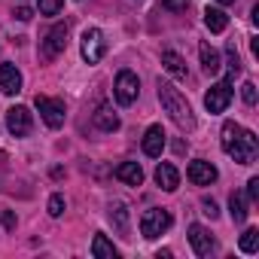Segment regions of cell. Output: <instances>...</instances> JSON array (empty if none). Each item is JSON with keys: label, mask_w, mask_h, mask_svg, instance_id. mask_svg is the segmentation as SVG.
Segmentation results:
<instances>
[{"label": "cell", "mask_w": 259, "mask_h": 259, "mask_svg": "<svg viewBox=\"0 0 259 259\" xmlns=\"http://www.w3.org/2000/svg\"><path fill=\"white\" fill-rule=\"evenodd\" d=\"M61 7H64V0H40V13L43 16H58Z\"/></svg>", "instance_id": "cell-25"}, {"label": "cell", "mask_w": 259, "mask_h": 259, "mask_svg": "<svg viewBox=\"0 0 259 259\" xmlns=\"http://www.w3.org/2000/svg\"><path fill=\"white\" fill-rule=\"evenodd\" d=\"M217 4H223V7H229V4H235V0H217Z\"/></svg>", "instance_id": "cell-33"}, {"label": "cell", "mask_w": 259, "mask_h": 259, "mask_svg": "<svg viewBox=\"0 0 259 259\" xmlns=\"http://www.w3.org/2000/svg\"><path fill=\"white\" fill-rule=\"evenodd\" d=\"M0 220H4V226H7V229H13V226H16V217H13L10 210H4V213H0Z\"/></svg>", "instance_id": "cell-32"}, {"label": "cell", "mask_w": 259, "mask_h": 259, "mask_svg": "<svg viewBox=\"0 0 259 259\" xmlns=\"http://www.w3.org/2000/svg\"><path fill=\"white\" fill-rule=\"evenodd\" d=\"M229 210H232V220H235V223H244V220H247V201H244L241 192H232V198H229Z\"/></svg>", "instance_id": "cell-22"}, {"label": "cell", "mask_w": 259, "mask_h": 259, "mask_svg": "<svg viewBox=\"0 0 259 259\" xmlns=\"http://www.w3.org/2000/svg\"><path fill=\"white\" fill-rule=\"evenodd\" d=\"M198 55H201V67H204V73H210V76L220 73L223 64H220V55H217V49H213L210 43H201V46H198Z\"/></svg>", "instance_id": "cell-19"}, {"label": "cell", "mask_w": 259, "mask_h": 259, "mask_svg": "<svg viewBox=\"0 0 259 259\" xmlns=\"http://www.w3.org/2000/svg\"><path fill=\"white\" fill-rule=\"evenodd\" d=\"M201 207H204V213H207L210 220H217V217H220V207H217V201H213V198H204V201H201Z\"/></svg>", "instance_id": "cell-29"}, {"label": "cell", "mask_w": 259, "mask_h": 259, "mask_svg": "<svg viewBox=\"0 0 259 259\" xmlns=\"http://www.w3.org/2000/svg\"><path fill=\"white\" fill-rule=\"evenodd\" d=\"M162 64H165V70H168L171 76H177V79H186V76H189L186 61H183L174 49H165V52H162Z\"/></svg>", "instance_id": "cell-17"}, {"label": "cell", "mask_w": 259, "mask_h": 259, "mask_svg": "<svg viewBox=\"0 0 259 259\" xmlns=\"http://www.w3.org/2000/svg\"><path fill=\"white\" fill-rule=\"evenodd\" d=\"M162 7L171 10V13H183V10L189 7V0H162Z\"/></svg>", "instance_id": "cell-28"}, {"label": "cell", "mask_w": 259, "mask_h": 259, "mask_svg": "<svg viewBox=\"0 0 259 259\" xmlns=\"http://www.w3.org/2000/svg\"><path fill=\"white\" fill-rule=\"evenodd\" d=\"M67 37H70V25L67 22H58L46 34V40H43V58H58L67 49Z\"/></svg>", "instance_id": "cell-6"}, {"label": "cell", "mask_w": 259, "mask_h": 259, "mask_svg": "<svg viewBox=\"0 0 259 259\" xmlns=\"http://www.w3.org/2000/svg\"><path fill=\"white\" fill-rule=\"evenodd\" d=\"M229 101H232V79H223V82L210 85V92L204 95V107L210 113H223L229 107Z\"/></svg>", "instance_id": "cell-9"}, {"label": "cell", "mask_w": 259, "mask_h": 259, "mask_svg": "<svg viewBox=\"0 0 259 259\" xmlns=\"http://www.w3.org/2000/svg\"><path fill=\"white\" fill-rule=\"evenodd\" d=\"M95 125L101 128V132H116V128H119V116L113 113L110 104H101V107L95 110Z\"/></svg>", "instance_id": "cell-18"}, {"label": "cell", "mask_w": 259, "mask_h": 259, "mask_svg": "<svg viewBox=\"0 0 259 259\" xmlns=\"http://www.w3.org/2000/svg\"><path fill=\"white\" fill-rule=\"evenodd\" d=\"M7 128H10V135H13V138H25V135H31V128H34L31 110H28V107H13V110H7Z\"/></svg>", "instance_id": "cell-7"}, {"label": "cell", "mask_w": 259, "mask_h": 259, "mask_svg": "<svg viewBox=\"0 0 259 259\" xmlns=\"http://www.w3.org/2000/svg\"><path fill=\"white\" fill-rule=\"evenodd\" d=\"M226 55H229V76L235 79V73H241V58H238L235 43H229V46H226Z\"/></svg>", "instance_id": "cell-24"}, {"label": "cell", "mask_w": 259, "mask_h": 259, "mask_svg": "<svg viewBox=\"0 0 259 259\" xmlns=\"http://www.w3.org/2000/svg\"><path fill=\"white\" fill-rule=\"evenodd\" d=\"M0 92L4 95H19L22 92V73L16 64H0Z\"/></svg>", "instance_id": "cell-13"}, {"label": "cell", "mask_w": 259, "mask_h": 259, "mask_svg": "<svg viewBox=\"0 0 259 259\" xmlns=\"http://www.w3.org/2000/svg\"><path fill=\"white\" fill-rule=\"evenodd\" d=\"M204 25H207L213 34H223V31L229 28V16H226L223 10H217V7H207V10H204Z\"/></svg>", "instance_id": "cell-20"}, {"label": "cell", "mask_w": 259, "mask_h": 259, "mask_svg": "<svg viewBox=\"0 0 259 259\" xmlns=\"http://www.w3.org/2000/svg\"><path fill=\"white\" fill-rule=\"evenodd\" d=\"M156 183H159L165 192H174V189L180 186V171H177L171 162H159V168H156Z\"/></svg>", "instance_id": "cell-15"}, {"label": "cell", "mask_w": 259, "mask_h": 259, "mask_svg": "<svg viewBox=\"0 0 259 259\" xmlns=\"http://www.w3.org/2000/svg\"><path fill=\"white\" fill-rule=\"evenodd\" d=\"M49 213H52V217H61V213H64V198H61V195H52V198H49Z\"/></svg>", "instance_id": "cell-27"}, {"label": "cell", "mask_w": 259, "mask_h": 259, "mask_svg": "<svg viewBox=\"0 0 259 259\" xmlns=\"http://www.w3.org/2000/svg\"><path fill=\"white\" fill-rule=\"evenodd\" d=\"M16 19H19V22H31V19H34V13H31L28 7H19V10H16Z\"/></svg>", "instance_id": "cell-31"}, {"label": "cell", "mask_w": 259, "mask_h": 259, "mask_svg": "<svg viewBox=\"0 0 259 259\" xmlns=\"http://www.w3.org/2000/svg\"><path fill=\"white\" fill-rule=\"evenodd\" d=\"M186 177L195 183V186H210V183H217V177H220V171L210 165V162H204V159H195L192 165H189V171H186Z\"/></svg>", "instance_id": "cell-10"}, {"label": "cell", "mask_w": 259, "mask_h": 259, "mask_svg": "<svg viewBox=\"0 0 259 259\" xmlns=\"http://www.w3.org/2000/svg\"><path fill=\"white\" fill-rule=\"evenodd\" d=\"M159 101H162V107H165V113L183 128V132H192L195 128V116H192V107H189V101L171 85V82H162L159 79Z\"/></svg>", "instance_id": "cell-1"}, {"label": "cell", "mask_w": 259, "mask_h": 259, "mask_svg": "<svg viewBox=\"0 0 259 259\" xmlns=\"http://www.w3.org/2000/svg\"><path fill=\"white\" fill-rule=\"evenodd\" d=\"M116 180H122V183H128V186H141V183H144V168H141L138 162H122V165L116 168Z\"/></svg>", "instance_id": "cell-16"}, {"label": "cell", "mask_w": 259, "mask_h": 259, "mask_svg": "<svg viewBox=\"0 0 259 259\" xmlns=\"http://www.w3.org/2000/svg\"><path fill=\"white\" fill-rule=\"evenodd\" d=\"M92 256H95V259H116L119 250L107 241V235H95V238H92Z\"/></svg>", "instance_id": "cell-21"}, {"label": "cell", "mask_w": 259, "mask_h": 259, "mask_svg": "<svg viewBox=\"0 0 259 259\" xmlns=\"http://www.w3.org/2000/svg\"><path fill=\"white\" fill-rule=\"evenodd\" d=\"M37 110H40V116H43V122H46L49 128H61V125H64V116H67L64 101H58V98H46V95H37Z\"/></svg>", "instance_id": "cell-5"}, {"label": "cell", "mask_w": 259, "mask_h": 259, "mask_svg": "<svg viewBox=\"0 0 259 259\" xmlns=\"http://www.w3.org/2000/svg\"><path fill=\"white\" fill-rule=\"evenodd\" d=\"M247 195L256 201L259 198V177H250V183H247Z\"/></svg>", "instance_id": "cell-30"}, {"label": "cell", "mask_w": 259, "mask_h": 259, "mask_svg": "<svg viewBox=\"0 0 259 259\" xmlns=\"http://www.w3.org/2000/svg\"><path fill=\"white\" fill-rule=\"evenodd\" d=\"M241 98L253 107V104H256V85H253V82H244V85H241Z\"/></svg>", "instance_id": "cell-26"}, {"label": "cell", "mask_w": 259, "mask_h": 259, "mask_svg": "<svg viewBox=\"0 0 259 259\" xmlns=\"http://www.w3.org/2000/svg\"><path fill=\"white\" fill-rule=\"evenodd\" d=\"M189 244H192V250H195L198 256H210V253H213V247H217L213 235H210L204 226H198V223H192V226H189Z\"/></svg>", "instance_id": "cell-11"}, {"label": "cell", "mask_w": 259, "mask_h": 259, "mask_svg": "<svg viewBox=\"0 0 259 259\" xmlns=\"http://www.w3.org/2000/svg\"><path fill=\"white\" fill-rule=\"evenodd\" d=\"M238 165H253V159H256V153H259V141H256V135L253 132H247V128H241V135L229 144V150H226Z\"/></svg>", "instance_id": "cell-2"}, {"label": "cell", "mask_w": 259, "mask_h": 259, "mask_svg": "<svg viewBox=\"0 0 259 259\" xmlns=\"http://www.w3.org/2000/svg\"><path fill=\"white\" fill-rule=\"evenodd\" d=\"M113 92H116V101H119L122 107L135 104V101H138V92H141V79H138V73H135V70H119V73H116V85H113Z\"/></svg>", "instance_id": "cell-4"}, {"label": "cell", "mask_w": 259, "mask_h": 259, "mask_svg": "<svg viewBox=\"0 0 259 259\" xmlns=\"http://www.w3.org/2000/svg\"><path fill=\"white\" fill-rule=\"evenodd\" d=\"M107 217H110V223L116 226V232H119L122 238H132V226H128L132 213H128V204H122V201H113V204H110V210H107Z\"/></svg>", "instance_id": "cell-12"}, {"label": "cell", "mask_w": 259, "mask_h": 259, "mask_svg": "<svg viewBox=\"0 0 259 259\" xmlns=\"http://www.w3.org/2000/svg\"><path fill=\"white\" fill-rule=\"evenodd\" d=\"M162 150H165V132H162V125H150L147 135H144V153L150 159H159Z\"/></svg>", "instance_id": "cell-14"}, {"label": "cell", "mask_w": 259, "mask_h": 259, "mask_svg": "<svg viewBox=\"0 0 259 259\" xmlns=\"http://www.w3.org/2000/svg\"><path fill=\"white\" fill-rule=\"evenodd\" d=\"M104 34L98 31V28H89L85 34H82V46H79V52H82V58L89 61V64H98L101 58H104Z\"/></svg>", "instance_id": "cell-8"}, {"label": "cell", "mask_w": 259, "mask_h": 259, "mask_svg": "<svg viewBox=\"0 0 259 259\" xmlns=\"http://www.w3.org/2000/svg\"><path fill=\"white\" fill-rule=\"evenodd\" d=\"M171 213L165 210V207H150V210H144V217H141V235L144 238H159L162 232H168L171 229Z\"/></svg>", "instance_id": "cell-3"}, {"label": "cell", "mask_w": 259, "mask_h": 259, "mask_svg": "<svg viewBox=\"0 0 259 259\" xmlns=\"http://www.w3.org/2000/svg\"><path fill=\"white\" fill-rule=\"evenodd\" d=\"M241 250L244 253H256L259 250V229H247L241 235Z\"/></svg>", "instance_id": "cell-23"}]
</instances>
